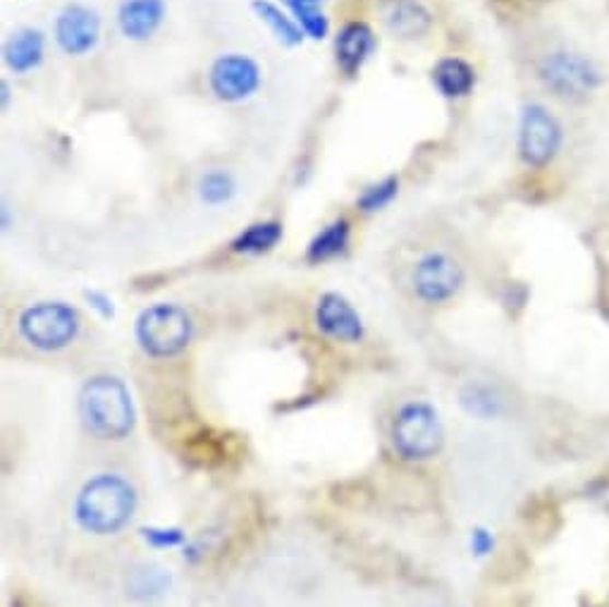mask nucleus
I'll return each mask as SVG.
<instances>
[{
	"instance_id": "23",
	"label": "nucleus",
	"mask_w": 609,
	"mask_h": 607,
	"mask_svg": "<svg viewBox=\"0 0 609 607\" xmlns=\"http://www.w3.org/2000/svg\"><path fill=\"white\" fill-rule=\"evenodd\" d=\"M464 407L476 417H497L500 415V397L488 385H469L461 393Z\"/></svg>"
},
{
	"instance_id": "27",
	"label": "nucleus",
	"mask_w": 609,
	"mask_h": 607,
	"mask_svg": "<svg viewBox=\"0 0 609 607\" xmlns=\"http://www.w3.org/2000/svg\"><path fill=\"white\" fill-rule=\"evenodd\" d=\"M0 92H3V96H0V98H3V110H8V106H10V86H8V82L0 84Z\"/></svg>"
},
{
	"instance_id": "21",
	"label": "nucleus",
	"mask_w": 609,
	"mask_h": 607,
	"mask_svg": "<svg viewBox=\"0 0 609 607\" xmlns=\"http://www.w3.org/2000/svg\"><path fill=\"white\" fill-rule=\"evenodd\" d=\"M237 191V183L227 171H209L199 179V197L209 206L227 203Z\"/></svg>"
},
{
	"instance_id": "12",
	"label": "nucleus",
	"mask_w": 609,
	"mask_h": 607,
	"mask_svg": "<svg viewBox=\"0 0 609 607\" xmlns=\"http://www.w3.org/2000/svg\"><path fill=\"white\" fill-rule=\"evenodd\" d=\"M375 50V34L366 22H349L335 38V60L347 77H354Z\"/></svg>"
},
{
	"instance_id": "15",
	"label": "nucleus",
	"mask_w": 609,
	"mask_h": 607,
	"mask_svg": "<svg viewBox=\"0 0 609 607\" xmlns=\"http://www.w3.org/2000/svg\"><path fill=\"white\" fill-rule=\"evenodd\" d=\"M46 58V36L42 30L22 27L3 46V62L10 72L27 74Z\"/></svg>"
},
{
	"instance_id": "8",
	"label": "nucleus",
	"mask_w": 609,
	"mask_h": 607,
	"mask_svg": "<svg viewBox=\"0 0 609 607\" xmlns=\"http://www.w3.org/2000/svg\"><path fill=\"white\" fill-rule=\"evenodd\" d=\"M464 280L466 276L461 264L443 252L425 254L421 261L413 266L411 273L413 292H417L419 300L425 304H447L449 300H455L459 290L464 288Z\"/></svg>"
},
{
	"instance_id": "26",
	"label": "nucleus",
	"mask_w": 609,
	"mask_h": 607,
	"mask_svg": "<svg viewBox=\"0 0 609 607\" xmlns=\"http://www.w3.org/2000/svg\"><path fill=\"white\" fill-rule=\"evenodd\" d=\"M86 300L92 302L98 312L106 316V318H110L113 316V302L108 300L106 294H101V292H86Z\"/></svg>"
},
{
	"instance_id": "10",
	"label": "nucleus",
	"mask_w": 609,
	"mask_h": 607,
	"mask_svg": "<svg viewBox=\"0 0 609 607\" xmlns=\"http://www.w3.org/2000/svg\"><path fill=\"white\" fill-rule=\"evenodd\" d=\"M101 38V17L94 8L70 3L60 10L56 20V44L62 54L80 58L92 54Z\"/></svg>"
},
{
	"instance_id": "25",
	"label": "nucleus",
	"mask_w": 609,
	"mask_h": 607,
	"mask_svg": "<svg viewBox=\"0 0 609 607\" xmlns=\"http://www.w3.org/2000/svg\"><path fill=\"white\" fill-rule=\"evenodd\" d=\"M492 548H495V538H492L485 528H476L471 536V550L478 555V558H485V555L492 552Z\"/></svg>"
},
{
	"instance_id": "14",
	"label": "nucleus",
	"mask_w": 609,
	"mask_h": 607,
	"mask_svg": "<svg viewBox=\"0 0 609 607\" xmlns=\"http://www.w3.org/2000/svg\"><path fill=\"white\" fill-rule=\"evenodd\" d=\"M383 22L397 38H421L431 32L433 15L421 0H385Z\"/></svg>"
},
{
	"instance_id": "20",
	"label": "nucleus",
	"mask_w": 609,
	"mask_h": 607,
	"mask_svg": "<svg viewBox=\"0 0 609 607\" xmlns=\"http://www.w3.org/2000/svg\"><path fill=\"white\" fill-rule=\"evenodd\" d=\"M294 12L296 24L304 30L306 36L311 38H326L330 32V22L326 17V12L320 10L323 0H284Z\"/></svg>"
},
{
	"instance_id": "3",
	"label": "nucleus",
	"mask_w": 609,
	"mask_h": 607,
	"mask_svg": "<svg viewBox=\"0 0 609 607\" xmlns=\"http://www.w3.org/2000/svg\"><path fill=\"white\" fill-rule=\"evenodd\" d=\"M536 77L546 92L566 103L588 101L602 82L595 62L572 48H554L542 56L536 65Z\"/></svg>"
},
{
	"instance_id": "24",
	"label": "nucleus",
	"mask_w": 609,
	"mask_h": 607,
	"mask_svg": "<svg viewBox=\"0 0 609 607\" xmlns=\"http://www.w3.org/2000/svg\"><path fill=\"white\" fill-rule=\"evenodd\" d=\"M144 538L155 548H175L185 540V536L177 528H147Z\"/></svg>"
},
{
	"instance_id": "16",
	"label": "nucleus",
	"mask_w": 609,
	"mask_h": 607,
	"mask_svg": "<svg viewBox=\"0 0 609 607\" xmlns=\"http://www.w3.org/2000/svg\"><path fill=\"white\" fill-rule=\"evenodd\" d=\"M433 84L445 98H464L473 92L476 70L461 58H443L433 68Z\"/></svg>"
},
{
	"instance_id": "22",
	"label": "nucleus",
	"mask_w": 609,
	"mask_h": 607,
	"mask_svg": "<svg viewBox=\"0 0 609 607\" xmlns=\"http://www.w3.org/2000/svg\"><path fill=\"white\" fill-rule=\"evenodd\" d=\"M397 191H399V179L395 175L380 179V183H375L359 194L356 199L359 211L364 213L383 211L385 206H390L397 199Z\"/></svg>"
},
{
	"instance_id": "6",
	"label": "nucleus",
	"mask_w": 609,
	"mask_h": 607,
	"mask_svg": "<svg viewBox=\"0 0 609 607\" xmlns=\"http://www.w3.org/2000/svg\"><path fill=\"white\" fill-rule=\"evenodd\" d=\"M82 318L77 308L65 302H42L24 308L20 316V332L36 350L58 352L72 345L80 335Z\"/></svg>"
},
{
	"instance_id": "2",
	"label": "nucleus",
	"mask_w": 609,
	"mask_h": 607,
	"mask_svg": "<svg viewBox=\"0 0 609 607\" xmlns=\"http://www.w3.org/2000/svg\"><path fill=\"white\" fill-rule=\"evenodd\" d=\"M80 415L89 429L103 441H120L134 429V405L127 385L113 376L86 381L80 395Z\"/></svg>"
},
{
	"instance_id": "7",
	"label": "nucleus",
	"mask_w": 609,
	"mask_h": 607,
	"mask_svg": "<svg viewBox=\"0 0 609 607\" xmlns=\"http://www.w3.org/2000/svg\"><path fill=\"white\" fill-rule=\"evenodd\" d=\"M562 141L564 132L560 120L540 103H528L522 110V122H518V156L522 161L530 167H546L557 159Z\"/></svg>"
},
{
	"instance_id": "11",
	"label": "nucleus",
	"mask_w": 609,
	"mask_h": 607,
	"mask_svg": "<svg viewBox=\"0 0 609 607\" xmlns=\"http://www.w3.org/2000/svg\"><path fill=\"white\" fill-rule=\"evenodd\" d=\"M316 326L326 332L335 342L354 345L361 342L366 335L364 318L354 308L347 296L337 292H326L316 304Z\"/></svg>"
},
{
	"instance_id": "4",
	"label": "nucleus",
	"mask_w": 609,
	"mask_h": 607,
	"mask_svg": "<svg viewBox=\"0 0 609 607\" xmlns=\"http://www.w3.org/2000/svg\"><path fill=\"white\" fill-rule=\"evenodd\" d=\"M137 342L153 359H171L185 352L191 335L194 323L187 308L177 304H155L141 312L137 318Z\"/></svg>"
},
{
	"instance_id": "5",
	"label": "nucleus",
	"mask_w": 609,
	"mask_h": 607,
	"mask_svg": "<svg viewBox=\"0 0 609 607\" xmlns=\"http://www.w3.org/2000/svg\"><path fill=\"white\" fill-rule=\"evenodd\" d=\"M393 443L401 459H433L445 445V429L440 415L425 402L405 405L397 411L393 423Z\"/></svg>"
},
{
	"instance_id": "9",
	"label": "nucleus",
	"mask_w": 609,
	"mask_h": 607,
	"mask_svg": "<svg viewBox=\"0 0 609 607\" xmlns=\"http://www.w3.org/2000/svg\"><path fill=\"white\" fill-rule=\"evenodd\" d=\"M209 84L215 98L225 103H239L251 98L261 86V68L249 56L227 54L220 56L209 72Z\"/></svg>"
},
{
	"instance_id": "19",
	"label": "nucleus",
	"mask_w": 609,
	"mask_h": 607,
	"mask_svg": "<svg viewBox=\"0 0 609 607\" xmlns=\"http://www.w3.org/2000/svg\"><path fill=\"white\" fill-rule=\"evenodd\" d=\"M254 12L261 17L263 24H268V30L278 36L280 44L300 46L304 42V30L300 24L284 15V12L270 3V0H254Z\"/></svg>"
},
{
	"instance_id": "1",
	"label": "nucleus",
	"mask_w": 609,
	"mask_h": 607,
	"mask_svg": "<svg viewBox=\"0 0 609 607\" xmlns=\"http://www.w3.org/2000/svg\"><path fill=\"white\" fill-rule=\"evenodd\" d=\"M137 510V490L118 474H101L89 481L74 502V516L84 532L118 534Z\"/></svg>"
},
{
	"instance_id": "17",
	"label": "nucleus",
	"mask_w": 609,
	"mask_h": 607,
	"mask_svg": "<svg viewBox=\"0 0 609 607\" xmlns=\"http://www.w3.org/2000/svg\"><path fill=\"white\" fill-rule=\"evenodd\" d=\"M349 242H352V223H349L347 218H337V221L323 227L318 235L311 240L306 249V261L326 264L330 258L344 254Z\"/></svg>"
},
{
	"instance_id": "18",
	"label": "nucleus",
	"mask_w": 609,
	"mask_h": 607,
	"mask_svg": "<svg viewBox=\"0 0 609 607\" xmlns=\"http://www.w3.org/2000/svg\"><path fill=\"white\" fill-rule=\"evenodd\" d=\"M280 240H282V223L261 221V223H254L239 232L235 242H232V252L246 254V256H258V254L276 249Z\"/></svg>"
},
{
	"instance_id": "13",
	"label": "nucleus",
	"mask_w": 609,
	"mask_h": 607,
	"mask_svg": "<svg viewBox=\"0 0 609 607\" xmlns=\"http://www.w3.org/2000/svg\"><path fill=\"white\" fill-rule=\"evenodd\" d=\"M165 0H122L118 27L129 42H149L163 27Z\"/></svg>"
}]
</instances>
